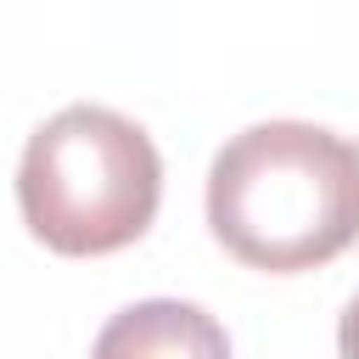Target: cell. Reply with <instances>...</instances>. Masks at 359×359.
I'll use <instances>...</instances> for the list:
<instances>
[{"label": "cell", "instance_id": "cell-1", "mask_svg": "<svg viewBox=\"0 0 359 359\" xmlns=\"http://www.w3.org/2000/svg\"><path fill=\"white\" fill-rule=\"evenodd\" d=\"M213 241L264 275H303L359 241V140L264 118L236 129L208 163Z\"/></svg>", "mask_w": 359, "mask_h": 359}, {"label": "cell", "instance_id": "cell-2", "mask_svg": "<svg viewBox=\"0 0 359 359\" xmlns=\"http://www.w3.org/2000/svg\"><path fill=\"white\" fill-rule=\"evenodd\" d=\"M163 202V151L118 107L73 101L50 112L17 163V213L62 258L135 247Z\"/></svg>", "mask_w": 359, "mask_h": 359}, {"label": "cell", "instance_id": "cell-3", "mask_svg": "<svg viewBox=\"0 0 359 359\" xmlns=\"http://www.w3.org/2000/svg\"><path fill=\"white\" fill-rule=\"evenodd\" d=\"M90 359H230V337L191 297H140L95 331Z\"/></svg>", "mask_w": 359, "mask_h": 359}, {"label": "cell", "instance_id": "cell-4", "mask_svg": "<svg viewBox=\"0 0 359 359\" xmlns=\"http://www.w3.org/2000/svg\"><path fill=\"white\" fill-rule=\"evenodd\" d=\"M337 353H342V359H359V292L348 297V309H342V320H337Z\"/></svg>", "mask_w": 359, "mask_h": 359}]
</instances>
